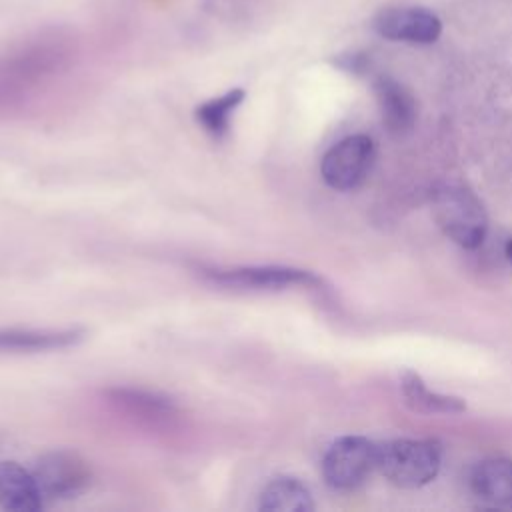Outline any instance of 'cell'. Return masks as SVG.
Instances as JSON below:
<instances>
[{
    "label": "cell",
    "instance_id": "1",
    "mask_svg": "<svg viewBox=\"0 0 512 512\" xmlns=\"http://www.w3.org/2000/svg\"><path fill=\"white\" fill-rule=\"evenodd\" d=\"M442 466V446L436 440L398 438L378 444L376 468L394 486L414 490L430 484Z\"/></svg>",
    "mask_w": 512,
    "mask_h": 512
},
{
    "label": "cell",
    "instance_id": "2",
    "mask_svg": "<svg viewBox=\"0 0 512 512\" xmlns=\"http://www.w3.org/2000/svg\"><path fill=\"white\" fill-rule=\"evenodd\" d=\"M432 214L440 230L466 250L478 248L488 232V216L480 198L458 184H446L432 196Z\"/></svg>",
    "mask_w": 512,
    "mask_h": 512
},
{
    "label": "cell",
    "instance_id": "3",
    "mask_svg": "<svg viewBox=\"0 0 512 512\" xmlns=\"http://www.w3.org/2000/svg\"><path fill=\"white\" fill-rule=\"evenodd\" d=\"M202 276L216 286L238 292H280L288 288L322 290L324 286V280L314 272L290 266L202 268Z\"/></svg>",
    "mask_w": 512,
    "mask_h": 512
},
{
    "label": "cell",
    "instance_id": "4",
    "mask_svg": "<svg viewBox=\"0 0 512 512\" xmlns=\"http://www.w3.org/2000/svg\"><path fill=\"white\" fill-rule=\"evenodd\" d=\"M376 458L378 444L366 436H340L322 458V476L334 490H354L376 470Z\"/></svg>",
    "mask_w": 512,
    "mask_h": 512
},
{
    "label": "cell",
    "instance_id": "5",
    "mask_svg": "<svg viewBox=\"0 0 512 512\" xmlns=\"http://www.w3.org/2000/svg\"><path fill=\"white\" fill-rule=\"evenodd\" d=\"M376 158V146L366 134H352L336 142L320 162L322 180L338 192L358 188Z\"/></svg>",
    "mask_w": 512,
    "mask_h": 512
},
{
    "label": "cell",
    "instance_id": "6",
    "mask_svg": "<svg viewBox=\"0 0 512 512\" xmlns=\"http://www.w3.org/2000/svg\"><path fill=\"white\" fill-rule=\"evenodd\" d=\"M32 474L42 496L52 500L78 496L88 488L92 478L90 466L76 452L68 450H54L40 456Z\"/></svg>",
    "mask_w": 512,
    "mask_h": 512
},
{
    "label": "cell",
    "instance_id": "7",
    "mask_svg": "<svg viewBox=\"0 0 512 512\" xmlns=\"http://www.w3.org/2000/svg\"><path fill=\"white\" fill-rule=\"evenodd\" d=\"M372 30L390 42L424 46L440 38L442 20L422 6H392L372 18Z\"/></svg>",
    "mask_w": 512,
    "mask_h": 512
},
{
    "label": "cell",
    "instance_id": "8",
    "mask_svg": "<svg viewBox=\"0 0 512 512\" xmlns=\"http://www.w3.org/2000/svg\"><path fill=\"white\" fill-rule=\"evenodd\" d=\"M372 88L386 130L392 136L408 134L416 122V100L412 92L388 74H378Z\"/></svg>",
    "mask_w": 512,
    "mask_h": 512
},
{
    "label": "cell",
    "instance_id": "9",
    "mask_svg": "<svg viewBox=\"0 0 512 512\" xmlns=\"http://www.w3.org/2000/svg\"><path fill=\"white\" fill-rule=\"evenodd\" d=\"M44 496L34 474L16 462H0V506L8 512H36Z\"/></svg>",
    "mask_w": 512,
    "mask_h": 512
},
{
    "label": "cell",
    "instance_id": "10",
    "mask_svg": "<svg viewBox=\"0 0 512 512\" xmlns=\"http://www.w3.org/2000/svg\"><path fill=\"white\" fill-rule=\"evenodd\" d=\"M84 332L78 328H8L0 330L2 352H44L74 346L82 340Z\"/></svg>",
    "mask_w": 512,
    "mask_h": 512
},
{
    "label": "cell",
    "instance_id": "11",
    "mask_svg": "<svg viewBox=\"0 0 512 512\" xmlns=\"http://www.w3.org/2000/svg\"><path fill=\"white\" fill-rule=\"evenodd\" d=\"M470 488L476 498L490 506H512V460H482L470 474Z\"/></svg>",
    "mask_w": 512,
    "mask_h": 512
},
{
    "label": "cell",
    "instance_id": "12",
    "mask_svg": "<svg viewBox=\"0 0 512 512\" xmlns=\"http://www.w3.org/2000/svg\"><path fill=\"white\" fill-rule=\"evenodd\" d=\"M400 390L406 404L414 412L422 414H462L466 410V402L458 396L440 394L426 386L420 374L412 370H404L400 376Z\"/></svg>",
    "mask_w": 512,
    "mask_h": 512
},
{
    "label": "cell",
    "instance_id": "13",
    "mask_svg": "<svg viewBox=\"0 0 512 512\" xmlns=\"http://www.w3.org/2000/svg\"><path fill=\"white\" fill-rule=\"evenodd\" d=\"M258 508L266 512H310L314 510V500L298 478L278 476L262 488Z\"/></svg>",
    "mask_w": 512,
    "mask_h": 512
},
{
    "label": "cell",
    "instance_id": "14",
    "mask_svg": "<svg viewBox=\"0 0 512 512\" xmlns=\"http://www.w3.org/2000/svg\"><path fill=\"white\" fill-rule=\"evenodd\" d=\"M244 90L232 88L224 92L218 98H210L204 104L196 108V120L202 124V128L212 134L214 138H222L230 128V118L234 110L242 104Z\"/></svg>",
    "mask_w": 512,
    "mask_h": 512
},
{
    "label": "cell",
    "instance_id": "15",
    "mask_svg": "<svg viewBox=\"0 0 512 512\" xmlns=\"http://www.w3.org/2000/svg\"><path fill=\"white\" fill-rule=\"evenodd\" d=\"M114 400L130 408L132 412L146 416H162L170 414L172 406L164 398H156L154 394H146L140 390H114Z\"/></svg>",
    "mask_w": 512,
    "mask_h": 512
},
{
    "label": "cell",
    "instance_id": "16",
    "mask_svg": "<svg viewBox=\"0 0 512 512\" xmlns=\"http://www.w3.org/2000/svg\"><path fill=\"white\" fill-rule=\"evenodd\" d=\"M334 62L338 68L356 76L366 74L370 70V56L364 52H346V54H340Z\"/></svg>",
    "mask_w": 512,
    "mask_h": 512
},
{
    "label": "cell",
    "instance_id": "17",
    "mask_svg": "<svg viewBox=\"0 0 512 512\" xmlns=\"http://www.w3.org/2000/svg\"><path fill=\"white\" fill-rule=\"evenodd\" d=\"M504 254H506V260L512 264V236L504 244Z\"/></svg>",
    "mask_w": 512,
    "mask_h": 512
}]
</instances>
